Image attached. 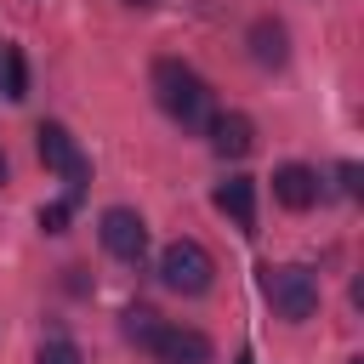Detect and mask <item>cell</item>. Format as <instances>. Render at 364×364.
<instances>
[{
	"instance_id": "cell-1",
	"label": "cell",
	"mask_w": 364,
	"mask_h": 364,
	"mask_svg": "<svg viewBox=\"0 0 364 364\" xmlns=\"http://www.w3.org/2000/svg\"><path fill=\"white\" fill-rule=\"evenodd\" d=\"M154 97H159V108L176 125H205L210 119V85L188 63H176V57H159L154 63Z\"/></svg>"
},
{
	"instance_id": "cell-2",
	"label": "cell",
	"mask_w": 364,
	"mask_h": 364,
	"mask_svg": "<svg viewBox=\"0 0 364 364\" xmlns=\"http://www.w3.org/2000/svg\"><path fill=\"white\" fill-rule=\"evenodd\" d=\"M256 284H262V296L273 301V313L279 318H290V324H301V318H313L318 313V273L313 267H256Z\"/></svg>"
},
{
	"instance_id": "cell-3",
	"label": "cell",
	"mask_w": 364,
	"mask_h": 364,
	"mask_svg": "<svg viewBox=\"0 0 364 364\" xmlns=\"http://www.w3.org/2000/svg\"><path fill=\"white\" fill-rule=\"evenodd\" d=\"M159 279L176 296H205L210 279H216V262H210V250L199 239H171L165 256H159Z\"/></svg>"
},
{
	"instance_id": "cell-4",
	"label": "cell",
	"mask_w": 364,
	"mask_h": 364,
	"mask_svg": "<svg viewBox=\"0 0 364 364\" xmlns=\"http://www.w3.org/2000/svg\"><path fill=\"white\" fill-rule=\"evenodd\" d=\"M34 148H40V159H46V171H63L68 176V199L91 182V165H85V154L74 148V136H68V125H57V119H46L40 131H34Z\"/></svg>"
},
{
	"instance_id": "cell-5",
	"label": "cell",
	"mask_w": 364,
	"mask_h": 364,
	"mask_svg": "<svg viewBox=\"0 0 364 364\" xmlns=\"http://www.w3.org/2000/svg\"><path fill=\"white\" fill-rule=\"evenodd\" d=\"M97 233H102V250L119 256V262H142V250H148V228H142V216L125 210V205H108Z\"/></svg>"
},
{
	"instance_id": "cell-6",
	"label": "cell",
	"mask_w": 364,
	"mask_h": 364,
	"mask_svg": "<svg viewBox=\"0 0 364 364\" xmlns=\"http://www.w3.org/2000/svg\"><path fill=\"white\" fill-rule=\"evenodd\" d=\"M159 364H210V336L205 330H182V324H165L159 341L148 347Z\"/></svg>"
},
{
	"instance_id": "cell-7",
	"label": "cell",
	"mask_w": 364,
	"mask_h": 364,
	"mask_svg": "<svg viewBox=\"0 0 364 364\" xmlns=\"http://www.w3.org/2000/svg\"><path fill=\"white\" fill-rule=\"evenodd\" d=\"M205 125H210V148H216L222 159H245V154L256 148V125H250V114H210Z\"/></svg>"
},
{
	"instance_id": "cell-8",
	"label": "cell",
	"mask_w": 364,
	"mask_h": 364,
	"mask_svg": "<svg viewBox=\"0 0 364 364\" xmlns=\"http://www.w3.org/2000/svg\"><path fill=\"white\" fill-rule=\"evenodd\" d=\"M273 199H279L284 210L318 205V171H313V165H279V171H273Z\"/></svg>"
},
{
	"instance_id": "cell-9",
	"label": "cell",
	"mask_w": 364,
	"mask_h": 364,
	"mask_svg": "<svg viewBox=\"0 0 364 364\" xmlns=\"http://www.w3.org/2000/svg\"><path fill=\"white\" fill-rule=\"evenodd\" d=\"M216 210L239 228V233H256V182L250 176H228L216 188Z\"/></svg>"
},
{
	"instance_id": "cell-10",
	"label": "cell",
	"mask_w": 364,
	"mask_h": 364,
	"mask_svg": "<svg viewBox=\"0 0 364 364\" xmlns=\"http://www.w3.org/2000/svg\"><path fill=\"white\" fill-rule=\"evenodd\" d=\"M250 57H256L262 68H284V57H290V34H284L279 17H256V23H250Z\"/></svg>"
},
{
	"instance_id": "cell-11",
	"label": "cell",
	"mask_w": 364,
	"mask_h": 364,
	"mask_svg": "<svg viewBox=\"0 0 364 364\" xmlns=\"http://www.w3.org/2000/svg\"><path fill=\"white\" fill-rule=\"evenodd\" d=\"M119 330H125V341H131V347H154L165 324H159V313H154V307H125V313H119Z\"/></svg>"
},
{
	"instance_id": "cell-12",
	"label": "cell",
	"mask_w": 364,
	"mask_h": 364,
	"mask_svg": "<svg viewBox=\"0 0 364 364\" xmlns=\"http://www.w3.org/2000/svg\"><path fill=\"white\" fill-rule=\"evenodd\" d=\"M0 91H6L11 102H23V97H28V63H23V51H17V46H0Z\"/></svg>"
},
{
	"instance_id": "cell-13",
	"label": "cell",
	"mask_w": 364,
	"mask_h": 364,
	"mask_svg": "<svg viewBox=\"0 0 364 364\" xmlns=\"http://www.w3.org/2000/svg\"><path fill=\"white\" fill-rule=\"evenodd\" d=\"M68 216H74V199H51V205H40V228H46V233H63Z\"/></svg>"
},
{
	"instance_id": "cell-14",
	"label": "cell",
	"mask_w": 364,
	"mask_h": 364,
	"mask_svg": "<svg viewBox=\"0 0 364 364\" xmlns=\"http://www.w3.org/2000/svg\"><path fill=\"white\" fill-rule=\"evenodd\" d=\"M34 364H80V347H74V341H46Z\"/></svg>"
},
{
	"instance_id": "cell-15",
	"label": "cell",
	"mask_w": 364,
	"mask_h": 364,
	"mask_svg": "<svg viewBox=\"0 0 364 364\" xmlns=\"http://www.w3.org/2000/svg\"><path fill=\"white\" fill-rule=\"evenodd\" d=\"M358 176H364V171L347 159V165H341V193H358Z\"/></svg>"
},
{
	"instance_id": "cell-16",
	"label": "cell",
	"mask_w": 364,
	"mask_h": 364,
	"mask_svg": "<svg viewBox=\"0 0 364 364\" xmlns=\"http://www.w3.org/2000/svg\"><path fill=\"white\" fill-rule=\"evenodd\" d=\"M125 6H154V0H125Z\"/></svg>"
},
{
	"instance_id": "cell-17",
	"label": "cell",
	"mask_w": 364,
	"mask_h": 364,
	"mask_svg": "<svg viewBox=\"0 0 364 364\" xmlns=\"http://www.w3.org/2000/svg\"><path fill=\"white\" fill-rule=\"evenodd\" d=\"M0 182H6V154H0Z\"/></svg>"
},
{
	"instance_id": "cell-18",
	"label": "cell",
	"mask_w": 364,
	"mask_h": 364,
	"mask_svg": "<svg viewBox=\"0 0 364 364\" xmlns=\"http://www.w3.org/2000/svg\"><path fill=\"white\" fill-rule=\"evenodd\" d=\"M347 364H364V358H347Z\"/></svg>"
}]
</instances>
